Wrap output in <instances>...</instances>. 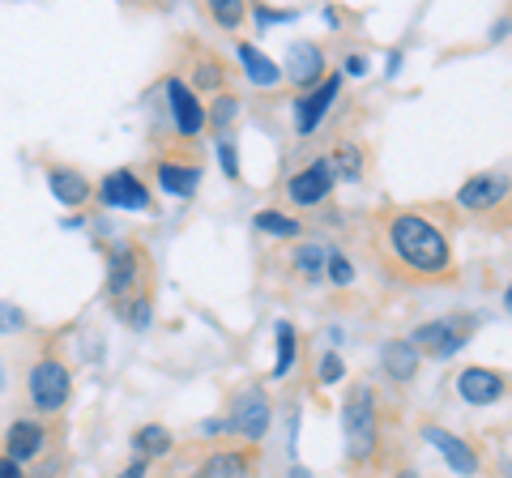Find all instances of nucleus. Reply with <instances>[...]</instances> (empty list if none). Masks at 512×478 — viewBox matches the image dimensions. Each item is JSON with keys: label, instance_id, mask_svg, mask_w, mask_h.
I'll return each instance as SVG.
<instances>
[{"label": "nucleus", "instance_id": "1", "mask_svg": "<svg viewBox=\"0 0 512 478\" xmlns=\"http://www.w3.org/2000/svg\"><path fill=\"white\" fill-rule=\"evenodd\" d=\"M389 248L397 252V261L414 274H444L448 269V239L436 222H427L419 214H402L389 227Z\"/></svg>", "mask_w": 512, "mask_h": 478}, {"label": "nucleus", "instance_id": "2", "mask_svg": "<svg viewBox=\"0 0 512 478\" xmlns=\"http://www.w3.org/2000/svg\"><path fill=\"white\" fill-rule=\"evenodd\" d=\"M342 432H346V453L355 461H367L376 453V397H372V389H355L346 397Z\"/></svg>", "mask_w": 512, "mask_h": 478}, {"label": "nucleus", "instance_id": "3", "mask_svg": "<svg viewBox=\"0 0 512 478\" xmlns=\"http://www.w3.org/2000/svg\"><path fill=\"white\" fill-rule=\"evenodd\" d=\"M26 393H30V406L43 410V414H56L64 402H69V393H73V376L69 368H64L60 359H39L35 368L26 372Z\"/></svg>", "mask_w": 512, "mask_h": 478}, {"label": "nucleus", "instance_id": "4", "mask_svg": "<svg viewBox=\"0 0 512 478\" xmlns=\"http://www.w3.org/2000/svg\"><path fill=\"white\" fill-rule=\"evenodd\" d=\"M269 423H274V406H269V397L261 389H244L235 397V410L227 419L231 432H239L244 440H265Z\"/></svg>", "mask_w": 512, "mask_h": 478}, {"label": "nucleus", "instance_id": "5", "mask_svg": "<svg viewBox=\"0 0 512 478\" xmlns=\"http://www.w3.org/2000/svg\"><path fill=\"white\" fill-rule=\"evenodd\" d=\"M466 325L457 321V316H444V321H427V325H419L414 329V338H410V346L414 350H427L431 359H453L461 346H466Z\"/></svg>", "mask_w": 512, "mask_h": 478}, {"label": "nucleus", "instance_id": "6", "mask_svg": "<svg viewBox=\"0 0 512 478\" xmlns=\"http://www.w3.org/2000/svg\"><path fill=\"white\" fill-rule=\"evenodd\" d=\"M99 201L107 205V210H150V188L137 180L133 171H111L107 180L99 184Z\"/></svg>", "mask_w": 512, "mask_h": 478}, {"label": "nucleus", "instance_id": "7", "mask_svg": "<svg viewBox=\"0 0 512 478\" xmlns=\"http://www.w3.org/2000/svg\"><path fill=\"white\" fill-rule=\"evenodd\" d=\"M333 184H338V175H333V163L329 158H316L308 163L299 175H291V184H286V193H291L295 205H316L333 193Z\"/></svg>", "mask_w": 512, "mask_h": 478}, {"label": "nucleus", "instance_id": "8", "mask_svg": "<svg viewBox=\"0 0 512 478\" xmlns=\"http://www.w3.org/2000/svg\"><path fill=\"white\" fill-rule=\"evenodd\" d=\"M167 107H171V120H175V133L180 137H197L205 129V107L201 99L188 90V82L171 77L167 82Z\"/></svg>", "mask_w": 512, "mask_h": 478}, {"label": "nucleus", "instance_id": "9", "mask_svg": "<svg viewBox=\"0 0 512 478\" xmlns=\"http://www.w3.org/2000/svg\"><path fill=\"white\" fill-rule=\"evenodd\" d=\"M423 440L444 457V466L453 470V474H461V478H474L478 474V453L461 436L444 432V427H423Z\"/></svg>", "mask_w": 512, "mask_h": 478}, {"label": "nucleus", "instance_id": "10", "mask_svg": "<svg viewBox=\"0 0 512 478\" xmlns=\"http://www.w3.org/2000/svg\"><path fill=\"white\" fill-rule=\"evenodd\" d=\"M504 389H508V380L495 368H466L457 376V397L470 406H495L504 397Z\"/></svg>", "mask_w": 512, "mask_h": 478}, {"label": "nucleus", "instance_id": "11", "mask_svg": "<svg viewBox=\"0 0 512 478\" xmlns=\"http://www.w3.org/2000/svg\"><path fill=\"white\" fill-rule=\"evenodd\" d=\"M504 197H508V175L504 171H483V175H474V180H466L457 188L461 210H495Z\"/></svg>", "mask_w": 512, "mask_h": 478}, {"label": "nucleus", "instance_id": "12", "mask_svg": "<svg viewBox=\"0 0 512 478\" xmlns=\"http://www.w3.org/2000/svg\"><path fill=\"white\" fill-rule=\"evenodd\" d=\"M338 86H342V77H325L312 94H303V99L295 103V129L308 137L320 129V120H325V111L333 107V99H338Z\"/></svg>", "mask_w": 512, "mask_h": 478}, {"label": "nucleus", "instance_id": "13", "mask_svg": "<svg viewBox=\"0 0 512 478\" xmlns=\"http://www.w3.org/2000/svg\"><path fill=\"white\" fill-rule=\"evenodd\" d=\"M286 73H291L295 86H320V77H325V52H320L316 43H291V52H286Z\"/></svg>", "mask_w": 512, "mask_h": 478}, {"label": "nucleus", "instance_id": "14", "mask_svg": "<svg viewBox=\"0 0 512 478\" xmlns=\"http://www.w3.org/2000/svg\"><path fill=\"white\" fill-rule=\"evenodd\" d=\"M47 188H52V197L60 205H69V210H77V205L90 201V180L77 167H47Z\"/></svg>", "mask_w": 512, "mask_h": 478}, {"label": "nucleus", "instance_id": "15", "mask_svg": "<svg viewBox=\"0 0 512 478\" xmlns=\"http://www.w3.org/2000/svg\"><path fill=\"white\" fill-rule=\"evenodd\" d=\"M141 274V261H137V252L120 244V248H111V257H107V295H128L133 291V282Z\"/></svg>", "mask_w": 512, "mask_h": 478}, {"label": "nucleus", "instance_id": "16", "mask_svg": "<svg viewBox=\"0 0 512 478\" xmlns=\"http://www.w3.org/2000/svg\"><path fill=\"white\" fill-rule=\"evenodd\" d=\"M43 444H47V432L39 423H30V419H18L9 427V436H5V453H9V461H30V457H39L43 453Z\"/></svg>", "mask_w": 512, "mask_h": 478}, {"label": "nucleus", "instance_id": "17", "mask_svg": "<svg viewBox=\"0 0 512 478\" xmlns=\"http://www.w3.org/2000/svg\"><path fill=\"white\" fill-rule=\"evenodd\" d=\"M380 363H384V372H389L397 385H406V380H414V372H419V350H414L410 342H384L380 346Z\"/></svg>", "mask_w": 512, "mask_h": 478}, {"label": "nucleus", "instance_id": "18", "mask_svg": "<svg viewBox=\"0 0 512 478\" xmlns=\"http://www.w3.org/2000/svg\"><path fill=\"white\" fill-rule=\"evenodd\" d=\"M239 65H244L248 82H252V86H261V90H274V86L282 82V69H278L265 52H256L252 43H239Z\"/></svg>", "mask_w": 512, "mask_h": 478}, {"label": "nucleus", "instance_id": "19", "mask_svg": "<svg viewBox=\"0 0 512 478\" xmlns=\"http://www.w3.org/2000/svg\"><path fill=\"white\" fill-rule=\"evenodd\" d=\"M201 184V171L197 167H184V163H171V158H163L158 163V188L171 197H192Z\"/></svg>", "mask_w": 512, "mask_h": 478}, {"label": "nucleus", "instance_id": "20", "mask_svg": "<svg viewBox=\"0 0 512 478\" xmlns=\"http://www.w3.org/2000/svg\"><path fill=\"white\" fill-rule=\"evenodd\" d=\"M197 478H248V457L222 449L214 457H205V466L197 470Z\"/></svg>", "mask_w": 512, "mask_h": 478}, {"label": "nucleus", "instance_id": "21", "mask_svg": "<svg viewBox=\"0 0 512 478\" xmlns=\"http://www.w3.org/2000/svg\"><path fill=\"white\" fill-rule=\"evenodd\" d=\"M171 444H175V436L167 432L163 423H146V427H137V432H133V449L141 457H167Z\"/></svg>", "mask_w": 512, "mask_h": 478}, {"label": "nucleus", "instance_id": "22", "mask_svg": "<svg viewBox=\"0 0 512 478\" xmlns=\"http://www.w3.org/2000/svg\"><path fill=\"white\" fill-rule=\"evenodd\" d=\"M274 338H278V363H274V380H282L286 372H291L295 355H299V338H295L291 321H278V325H274Z\"/></svg>", "mask_w": 512, "mask_h": 478}, {"label": "nucleus", "instance_id": "23", "mask_svg": "<svg viewBox=\"0 0 512 478\" xmlns=\"http://www.w3.org/2000/svg\"><path fill=\"white\" fill-rule=\"evenodd\" d=\"M256 231H265V235H278V239H295V235H299V222H295L291 214L261 210V214H256Z\"/></svg>", "mask_w": 512, "mask_h": 478}, {"label": "nucleus", "instance_id": "24", "mask_svg": "<svg viewBox=\"0 0 512 478\" xmlns=\"http://www.w3.org/2000/svg\"><path fill=\"white\" fill-rule=\"evenodd\" d=\"M329 163H333V175H338V180H363V154L355 146H342Z\"/></svg>", "mask_w": 512, "mask_h": 478}, {"label": "nucleus", "instance_id": "25", "mask_svg": "<svg viewBox=\"0 0 512 478\" xmlns=\"http://www.w3.org/2000/svg\"><path fill=\"white\" fill-rule=\"evenodd\" d=\"M325 257H329L325 248L308 244V248H299V252H295V269H303L308 278H325Z\"/></svg>", "mask_w": 512, "mask_h": 478}, {"label": "nucleus", "instance_id": "26", "mask_svg": "<svg viewBox=\"0 0 512 478\" xmlns=\"http://www.w3.org/2000/svg\"><path fill=\"white\" fill-rule=\"evenodd\" d=\"M235 111H239V99H235V94H222V99H214V107L210 111H205V124H218V133L222 129H227V124L235 120Z\"/></svg>", "mask_w": 512, "mask_h": 478}, {"label": "nucleus", "instance_id": "27", "mask_svg": "<svg viewBox=\"0 0 512 478\" xmlns=\"http://www.w3.org/2000/svg\"><path fill=\"white\" fill-rule=\"evenodd\" d=\"M325 274H329L333 286H350V282H355V265H350L342 252H329V257H325Z\"/></svg>", "mask_w": 512, "mask_h": 478}, {"label": "nucleus", "instance_id": "28", "mask_svg": "<svg viewBox=\"0 0 512 478\" xmlns=\"http://www.w3.org/2000/svg\"><path fill=\"white\" fill-rule=\"evenodd\" d=\"M316 376H320V385H338V380L346 376V363H342L338 350H325V355H320Z\"/></svg>", "mask_w": 512, "mask_h": 478}, {"label": "nucleus", "instance_id": "29", "mask_svg": "<svg viewBox=\"0 0 512 478\" xmlns=\"http://www.w3.org/2000/svg\"><path fill=\"white\" fill-rule=\"evenodd\" d=\"M218 167L227 180H244V175H239V150L231 137H218Z\"/></svg>", "mask_w": 512, "mask_h": 478}, {"label": "nucleus", "instance_id": "30", "mask_svg": "<svg viewBox=\"0 0 512 478\" xmlns=\"http://www.w3.org/2000/svg\"><path fill=\"white\" fill-rule=\"evenodd\" d=\"M210 13H214V22H222V26H239L248 9H244V0H214Z\"/></svg>", "mask_w": 512, "mask_h": 478}, {"label": "nucleus", "instance_id": "31", "mask_svg": "<svg viewBox=\"0 0 512 478\" xmlns=\"http://www.w3.org/2000/svg\"><path fill=\"white\" fill-rule=\"evenodd\" d=\"M192 86H201V90H222V65H214V60H201L197 73H192Z\"/></svg>", "mask_w": 512, "mask_h": 478}, {"label": "nucleus", "instance_id": "32", "mask_svg": "<svg viewBox=\"0 0 512 478\" xmlns=\"http://www.w3.org/2000/svg\"><path fill=\"white\" fill-rule=\"evenodd\" d=\"M26 329V312L18 304H5L0 299V333H22Z\"/></svg>", "mask_w": 512, "mask_h": 478}, {"label": "nucleus", "instance_id": "33", "mask_svg": "<svg viewBox=\"0 0 512 478\" xmlns=\"http://www.w3.org/2000/svg\"><path fill=\"white\" fill-rule=\"evenodd\" d=\"M128 325H133V329H150V299H137V304L128 308Z\"/></svg>", "mask_w": 512, "mask_h": 478}, {"label": "nucleus", "instance_id": "34", "mask_svg": "<svg viewBox=\"0 0 512 478\" xmlns=\"http://www.w3.org/2000/svg\"><path fill=\"white\" fill-rule=\"evenodd\" d=\"M295 9H256V22L261 26H274V22H291Z\"/></svg>", "mask_w": 512, "mask_h": 478}, {"label": "nucleus", "instance_id": "35", "mask_svg": "<svg viewBox=\"0 0 512 478\" xmlns=\"http://www.w3.org/2000/svg\"><path fill=\"white\" fill-rule=\"evenodd\" d=\"M367 73V56H350L346 60V77H363Z\"/></svg>", "mask_w": 512, "mask_h": 478}, {"label": "nucleus", "instance_id": "36", "mask_svg": "<svg viewBox=\"0 0 512 478\" xmlns=\"http://www.w3.org/2000/svg\"><path fill=\"white\" fill-rule=\"evenodd\" d=\"M146 470H150V466H146V457H137L133 466H128L124 474H116V478H146Z\"/></svg>", "mask_w": 512, "mask_h": 478}, {"label": "nucleus", "instance_id": "37", "mask_svg": "<svg viewBox=\"0 0 512 478\" xmlns=\"http://www.w3.org/2000/svg\"><path fill=\"white\" fill-rule=\"evenodd\" d=\"M0 478H26V474H22L18 461H9V457H5V461H0Z\"/></svg>", "mask_w": 512, "mask_h": 478}, {"label": "nucleus", "instance_id": "38", "mask_svg": "<svg viewBox=\"0 0 512 478\" xmlns=\"http://www.w3.org/2000/svg\"><path fill=\"white\" fill-rule=\"evenodd\" d=\"M291 478H312V474H308V470H303V466H295V470H291Z\"/></svg>", "mask_w": 512, "mask_h": 478}, {"label": "nucleus", "instance_id": "39", "mask_svg": "<svg viewBox=\"0 0 512 478\" xmlns=\"http://www.w3.org/2000/svg\"><path fill=\"white\" fill-rule=\"evenodd\" d=\"M0 389H5V368H0Z\"/></svg>", "mask_w": 512, "mask_h": 478}, {"label": "nucleus", "instance_id": "40", "mask_svg": "<svg viewBox=\"0 0 512 478\" xmlns=\"http://www.w3.org/2000/svg\"><path fill=\"white\" fill-rule=\"evenodd\" d=\"M402 478H414V474H410V470H406V474H402Z\"/></svg>", "mask_w": 512, "mask_h": 478}]
</instances>
